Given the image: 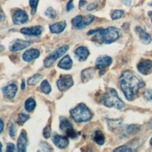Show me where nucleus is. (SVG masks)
I'll list each match as a JSON object with an SVG mask.
<instances>
[{
  "instance_id": "nucleus-1",
  "label": "nucleus",
  "mask_w": 152,
  "mask_h": 152,
  "mask_svg": "<svg viewBox=\"0 0 152 152\" xmlns=\"http://www.w3.org/2000/svg\"><path fill=\"white\" fill-rule=\"evenodd\" d=\"M119 83L125 97L129 101L134 99L138 91L145 85L141 78L130 70L122 72L119 77Z\"/></svg>"
},
{
  "instance_id": "nucleus-2",
  "label": "nucleus",
  "mask_w": 152,
  "mask_h": 152,
  "mask_svg": "<svg viewBox=\"0 0 152 152\" xmlns=\"http://www.w3.org/2000/svg\"><path fill=\"white\" fill-rule=\"evenodd\" d=\"M119 37V30L115 27L106 28H99L93 37V40L99 43L109 44L116 41Z\"/></svg>"
},
{
  "instance_id": "nucleus-3",
  "label": "nucleus",
  "mask_w": 152,
  "mask_h": 152,
  "mask_svg": "<svg viewBox=\"0 0 152 152\" xmlns=\"http://www.w3.org/2000/svg\"><path fill=\"white\" fill-rule=\"evenodd\" d=\"M100 102L107 107H114L118 109H121L125 106V103L119 97L116 91L113 88H109L102 95Z\"/></svg>"
},
{
  "instance_id": "nucleus-4",
  "label": "nucleus",
  "mask_w": 152,
  "mask_h": 152,
  "mask_svg": "<svg viewBox=\"0 0 152 152\" xmlns=\"http://www.w3.org/2000/svg\"><path fill=\"white\" fill-rule=\"evenodd\" d=\"M72 118L77 122H85L90 121L92 114L89 109L83 103L78 104L69 111Z\"/></svg>"
},
{
  "instance_id": "nucleus-5",
  "label": "nucleus",
  "mask_w": 152,
  "mask_h": 152,
  "mask_svg": "<svg viewBox=\"0 0 152 152\" xmlns=\"http://www.w3.org/2000/svg\"><path fill=\"white\" fill-rule=\"evenodd\" d=\"M94 16L92 14H87L85 16L78 15L71 20L72 25L77 29H83L90 25L94 20Z\"/></svg>"
},
{
  "instance_id": "nucleus-6",
  "label": "nucleus",
  "mask_w": 152,
  "mask_h": 152,
  "mask_svg": "<svg viewBox=\"0 0 152 152\" xmlns=\"http://www.w3.org/2000/svg\"><path fill=\"white\" fill-rule=\"evenodd\" d=\"M68 49L69 46L68 45H64L56 49L54 52H53L45 59L43 62L45 66L49 68L52 66V64L56 61V60L62 56L68 50Z\"/></svg>"
},
{
  "instance_id": "nucleus-7",
  "label": "nucleus",
  "mask_w": 152,
  "mask_h": 152,
  "mask_svg": "<svg viewBox=\"0 0 152 152\" xmlns=\"http://www.w3.org/2000/svg\"><path fill=\"white\" fill-rule=\"evenodd\" d=\"M56 84L59 91H65L74 85V81L71 75H61Z\"/></svg>"
},
{
  "instance_id": "nucleus-8",
  "label": "nucleus",
  "mask_w": 152,
  "mask_h": 152,
  "mask_svg": "<svg viewBox=\"0 0 152 152\" xmlns=\"http://www.w3.org/2000/svg\"><path fill=\"white\" fill-rule=\"evenodd\" d=\"M59 128L62 131L65 132L66 135L71 138L77 137L78 134L74 129V127L71 122L66 118L61 119L59 124Z\"/></svg>"
},
{
  "instance_id": "nucleus-9",
  "label": "nucleus",
  "mask_w": 152,
  "mask_h": 152,
  "mask_svg": "<svg viewBox=\"0 0 152 152\" xmlns=\"http://www.w3.org/2000/svg\"><path fill=\"white\" fill-rule=\"evenodd\" d=\"M12 20L14 24H23L28 21V16L24 10L17 9L12 15Z\"/></svg>"
},
{
  "instance_id": "nucleus-10",
  "label": "nucleus",
  "mask_w": 152,
  "mask_h": 152,
  "mask_svg": "<svg viewBox=\"0 0 152 152\" xmlns=\"http://www.w3.org/2000/svg\"><path fill=\"white\" fill-rule=\"evenodd\" d=\"M31 45V43L27 40H24L20 39L14 40L10 45V50L11 52H15L23 50Z\"/></svg>"
},
{
  "instance_id": "nucleus-11",
  "label": "nucleus",
  "mask_w": 152,
  "mask_h": 152,
  "mask_svg": "<svg viewBox=\"0 0 152 152\" xmlns=\"http://www.w3.org/2000/svg\"><path fill=\"white\" fill-rule=\"evenodd\" d=\"M112 62L111 57L107 55H102L99 56L96 61L95 66L98 69H103L109 66Z\"/></svg>"
},
{
  "instance_id": "nucleus-12",
  "label": "nucleus",
  "mask_w": 152,
  "mask_h": 152,
  "mask_svg": "<svg viewBox=\"0 0 152 152\" xmlns=\"http://www.w3.org/2000/svg\"><path fill=\"white\" fill-rule=\"evenodd\" d=\"M137 69L144 75L148 74L152 69V61L147 59H142L137 65Z\"/></svg>"
},
{
  "instance_id": "nucleus-13",
  "label": "nucleus",
  "mask_w": 152,
  "mask_h": 152,
  "mask_svg": "<svg viewBox=\"0 0 152 152\" xmlns=\"http://www.w3.org/2000/svg\"><path fill=\"white\" fill-rule=\"evenodd\" d=\"M44 28L41 26H33L31 27H23L20 29V32L28 36H39L43 32Z\"/></svg>"
},
{
  "instance_id": "nucleus-14",
  "label": "nucleus",
  "mask_w": 152,
  "mask_h": 152,
  "mask_svg": "<svg viewBox=\"0 0 152 152\" xmlns=\"http://www.w3.org/2000/svg\"><path fill=\"white\" fill-rule=\"evenodd\" d=\"M40 55V52L37 49H30L27 50L22 55V58L25 62H30L37 58Z\"/></svg>"
},
{
  "instance_id": "nucleus-15",
  "label": "nucleus",
  "mask_w": 152,
  "mask_h": 152,
  "mask_svg": "<svg viewBox=\"0 0 152 152\" xmlns=\"http://www.w3.org/2000/svg\"><path fill=\"white\" fill-rule=\"evenodd\" d=\"M27 134L26 132L23 130L17 140V148H18V151L19 152H24L26 151V147L27 145Z\"/></svg>"
},
{
  "instance_id": "nucleus-16",
  "label": "nucleus",
  "mask_w": 152,
  "mask_h": 152,
  "mask_svg": "<svg viewBox=\"0 0 152 152\" xmlns=\"http://www.w3.org/2000/svg\"><path fill=\"white\" fill-rule=\"evenodd\" d=\"M135 30L138 36L139 37L140 39L142 42V43L145 45H147L151 43L152 40L151 36L141 27H140V26H136L135 28Z\"/></svg>"
},
{
  "instance_id": "nucleus-17",
  "label": "nucleus",
  "mask_w": 152,
  "mask_h": 152,
  "mask_svg": "<svg viewBox=\"0 0 152 152\" xmlns=\"http://www.w3.org/2000/svg\"><path fill=\"white\" fill-rule=\"evenodd\" d=\"M52 141L57 147L60 148H64L69 144L68 138L59 135H54L52 138Z\"/></svg>"
},
{
  "instance_id": "nucleus-18",
  "label": "nucleus",
  "mask_w": 152,
  "mask_h": 152,
  "mask_svg": "<svg viewBox=\"0 0 152 152\" xmlns=\"http://www.w3.org/2000/svg\"><path fill=\"white\" fill-rule=\"evenodd\" d=\"M4 96L8 99H12L15 97L17 91V87L15 84H10L2 88Z\"/></svg>"
},
{
  "instance_id": "nucleus-19",
  "label": "nucleus",
  "mask_w": 152,
  "mask_h": 152,
  "mask_svg": "<svg viewBox=\"0 0 152 152\" xmlns=\"http://www.w3.org/2000/svg\"><path fill=\"white\" fill-rule=\"evenodd\" d=\"M74 53L78 60L81 62L87 59L90 52L87 48L85 46H79L75 50Z\"/></svg>"
},
{
  "instance_id": "nucleus-20",
  "label": "nucleus",
  "mask_w": 152,
  "mask_h": 152,
  "mask_svg": "<svg viewBox=\"0 0 152 152\" xmlns=\"http://www.w3.org/2000/svg\"><path fill=\"white\" fill-rule=\"evenodd\" d=\"M66 21L65 20H63L60 22H58L50 25L49 30L52 33L59 34L64 30V29L66 27Z\"/></svg>"
},
{
  "instance_id": "nucleus-21",
  "label": "nucleus",
  "mask_w": 152,
  "mask_h": 152,
  "mask_svg": "<svg viewBox=\"0 0 152 152\" xmlns=\"http://www.w3.org/2000/svg\"><path fill=\"white\" fill-rule=\"evenodd\" d=\"M72 66V61L69 55L63 57L58 62V66L64 69H69Z\"/></svg>"
},
{
  "instance_id": "nucleus-22",
  "label": "nucleus",
  "mask_w": 152,
  "mask_h": 152,
  "mask_svg": "<svg viewBox=\"0 0 152 152\" xmlns=\"http://www.w3.org/2000/svg\"><path fill=\"white\" fill-rule=\"evenodd\" d=\"M95 74V69L93 68H86L81 72V80L83 83L88 81L92 79Z\"/></svg>"
},
{
  "instance_id": "nucleus-23",
  "label": "nucleus",
  "mask_w": 152,
  "mask_h": 152,
  "mask_svg": "<svg viewBox=\"0 0 152 152\" xmlns=\"http://www.w3.org/2000/svg\"><path fill=\"white\" fill-rule=\"evenodd\" d=\"M93 139L95 142L99 145H103L104 142V135L100 130H96L93 136Z\"/></svg>"
},
{
  "instance_id": "nucleus-24",
  "label": "nucleus",
  "mask_w": 152,
  "mask_h": 152,
  "mask_svg": "<svg viewBox=\"0 0 152 152\" xmlns=\"http://www.w3.org/2000/svg\"><path fill=\"white\" fill-rule=\"evenodd\" d=\"M36 105V103L35 100L33 98L30 97L26 100L24 103V107L28 112H31L34 109Z\"/></svg>"
},
{
  "instance_id": "nucleus-25",
  "label": "nucleus",
  "mask_w": 152,
  "mask_h": 152,
  "mask_svg": "<svg viewBox=\"0 0 152 152\" xmlns=\"http://www.w3.org/2000/svg\"><path fill=\"white\" fill-rule=\"evenodd\" d=\"M42 78H43V76L42 75L39 74H36L33 76L30 77L27 80V84L30 86H36L39 83V81L42 80Z\"/></svg>"
},
{
  "instance_id": "nucleus-26",
  "label": "nucleus",
  "mask_w": 152,
  "mask_h": 152,
  "mask_svg": "<svg viewBox=\"0 0 152 152\" xmlns=\"http://www.w3.org/2000/svg\"><path fill=\"white\" fill-rule=\"evenodd\" d=\"M40 88L45 94H48L51 91V86L46 80L42 81L40 84Z\"/></svg>"
},
{
  "instance_id": "nucleus-27",
  "label": "nucleus",
  "mask_w": 152,
  "mask_h": 152,
  "mask_svg": "<svg viewBox=\"0 0 152 152\" xmlns=\"http://www.w3.org/2000/svg\"><path fill=\"white\" fill-rule=\"evenodd\" d=\"M28 119H29L28 115H27L24 113H20L18 115V119H17V122L19 125H23Z\"/></svg>"
},
{
  "instance_id": "nucleus-28",
  "label": "nucleus",
  "mask_w": 152,
  "mask_h": 152,
  "mask_svg": "<svg viewBox=\"0 0 152 152\" xmlns=\"http://www.w3.org/2000/svg\"><path fill=\"white\" fill-rule=\"evenodd\" d=\"M39 2V0H29V4L31 8V14L32 15H34L36 14Z\"/></svg>"
},
{
  "instance_id": "nucleus-29",
  "label": "nucleus",
  "mask_w": 152,
  "mask_h": 152,
  "mask_svg": "<svg viewBox=\"0 0 152 152\" xmlns=\"http://www.w3.org/2000/svg\"><path fill=\"white\" fill-rule=\"evenodd\" d=\"M45 14L50 19H53L56 16V11L52 7H49L48 8H47L45 12Z\"/></svg>"
},
{
  "instance_id": "nucleus-30",
  "label": "nucleus",
  "mask_w": 152,
  "mask_h": 152,
  "mask_svg": "<svg viewBox=\"0 0 152 152\" xmlns=\"http://www.w3.org/2000/svg\"><path fill=\"white\" fill-rule=\"evenodd\" d=\"M124 11L122 10H115L113 11L111 18L112 20H117L120 18L124 14Z\"/></svg>"
},
{
  "instance_id": "nucleus-31",
  "label": "nucleus",
  "mask_w": 152,
  "mask_h": 152,
  "mask_svg": "<svg viewBox=\"0 0 152 152\" xmlns=\"http://www.w3.org/2000/svg\"><path fill=\"white\" fill-rule=\"evenodd\" d=\"M144 98L147 100H151L152 99V90L150 88L145 90L143 94Z\"/></svg>"
},
{
  "instance_id": "nucleus-32",
  "label": "nucleus",
  "mask_w": 152,
  "mask_h": 152,
  "mask_svg": "<svg viewBox=\"0 0 152 152\" xmlns=\"http://www.w3.org/2000/svg\"><path fill=\"white\" fill-rule=\"evenodd\" d=\"M50 134H51L50 128L49 127V125H47L46 127H45L43 129V137L46 138H48L50 136Z\"/></svg>"
},
{
  "instance_id": "nucleus-33",
  "label": "nucleus",
  "mask_w": 152,
  "mask_h": 152,
  "mask_svg": "<svg viewBox=\"0 0 152 152\" xmlns=\"http://www.w3.org/2000/svg\"><path fill=\"white\" fill-rule=\"evenodd\" d=\"M114 151H132V149H131L130 148H129L125 145H124V146L118 147L117 148L115 149Z\"/></svg>"
},
{
  "instance_id": "nucleus-34",
  "label": "nucleus",
  "mask_w": 152,
  "mask_h": 152,
  "mask_svg": "<svg viewBox=\"0 0 152 152\" xmlns=\"http://www.w3.org/2000/svg\"><path fill=\"white\" fill-rule=\"evenodd\" d=\"M15 149V145L14 144L11 143V142H8L7 144V146H6V151L8 152H11L13 151Z\"/></svg>"
},
{
  "instance_id": "nucleus-35",
  "label": "nucleus",
  "mask_w": 152,
  "mask_h": 152,
  "mask_svg": "<svg viewBox=\"0 0 152 152\" xmlns=\"http://www.w3.org/2000/svg\"><path fill=\"white\" fill-rule=\"evenodd\" d=\"M9 134L11 137H13L15 135V129L14 125H11L9 128Z\"/></svg>"
},
{
  "instance_id": "nucleus-36",
  "label": "nucleus",
  "mask_w": 152,
  "mask_h": 152,
  "mask_svg": "<svg viewBox=\"0 0 152 152\" xmlns=\"http://www.w3.org/2000/svg\"><path fill=\"white\" fill-rule=\"evenodd\" d=\"M74 8V5L73 4V0H69L68 2L67 3L66 7V11H69Z\"/></svg>"
},
{
  "instance_id": "nucleus-37",
  "label": "nucleus",
  "mask_w": 152,
  "mask_h": 152,
  "mask_svg": "<svg viewBox=\"0 0 152 152\" xmlns=\"http://www.w3.org/2000/svg\"><path fill=\"white\" fill-rule=\"evenodd\" d=\"M97 7V4L95 2L91 3L90 4H89L87 7V11H92L93 10H94Z\"/></svg>"
},
{
  "instance_id": "nucleus-38",
  "label": "nucleus",
  "mask_w": 152,
  "mask_h": 152,
  "mask_svg": "<svg viewBox=\"0 0 152 152\" xmlns=\"http://www.w3.org/2000/svg\"><path fill=\"white\" fill-rule=\"evenodd\" d=\"M5 18V15L4 12L0 9V21H4Z\"/></svg>"
},
{
  "instance_id": "nucleus-39",
  "label": "nucleus",
  "mask_w": 152,
  "mask_h": 152,
  "mask_svg": "<svg viewBox=\"0 0 152 152\" xmlns=\"http://www.w3.org/2000/svg\"><path fill=\"white\" fill-rule=\"evenodd\" d=\"M86 4H87V1L86 0H80L78 6L80 8H81V7L84 6Z\"/></svg>"
},
{
  "instance_id": "nucleus-40",
  "label": "nucleus",
  "mask_w": 152,
  "mask_h": 152,
  "mask_svg": "<svg viewBox=\"0 0 152 152\" xmlns=\"http://www.w3.org/2000/svg\"><path fill=\"white\" fill-rule=\"evenodd\" d=\"M121 1L127 7H129L131 4V0H121Z\"/></svg>"
},
{
  "instance_id": "nucleus-41",
  "label": "nucleus",
  "mask_w": 152,
  "mask_h": 152,
  "mask_svg": "<svg viewBox=\"0 0 152 152\" xmlns=\"http://www.w3.org/2000/svg\"><path fill=\"white\" fill-rule=\"evenodd\" d=\"M4 129V122L2 119H0V134L2 132Z\"/></svg>"
},
{
  "instance_id": "nucleus-42",
  "label": "nucleus",
  "mask_w": 152,
  "mask_h": 152,
  "mask_svg": "<svg viewBox=\"0 0 152 152\" xmlns=\"http://www.w3.org/2000/svg\"><path fill=\"white\" fill-rule=\"evenodd\" d=\"M25 81L24 80H22L21 84V90H24L25 88Z\"/></svg>"
},
{
  "instance_id": "nucleus-43",
  "label": "nucleus",
  "mask_w": 152,
  "mask_h": 152,
  "mask_svg": "<svg viewBox=\"0 0 152 152\" xmlns=\"http://www.w3.org/2000/svg\"><path fill=\"white\" fill-rule=\"evenodd\" d=\"M148 15L149 17L150 18V19H151V23H152V11H149V12H148Z\"/></svg>"
},
{
  "instance_id": "nucleus-44",
  "label": "nucleus",
  "mask_w": 152,
  "mask_h": 152,
  "mask_svg": "<svg viewBox=\"0 0 152 152\" xmlns=\"http://www.w3.org/2000/svg\"><path fill=\"white\" fill-rule=\"evenodd\" d=\"M2 145L1 142H0V151H1V150H2Z\"/></svg>"
},
{
  "instance_id": "nucleus-45",
  "label": "nucleus",
  "mask_w": 152,
  "mask_h": 152,
  "mask_svg": "<svg viewBox=\"0 0 152 152\" xmlns=\"http://www.w3.org/2000/svg\"><path fill=\"white\" fill-rule=\"evenodd\" d=\"M150 142H151V144L152 145V138H151V140H150Z\"/></svg>"
},
{
  "instance_id": "nucleus-46",
  "label": "nucleus",
  "mask_w": 152,
  "mask_h": 152,
  "mask_svg": "<svg viewBox=\"0 0 152 152\" xmlns=\"http://www.w3.org/2000/svg\"><path fill=\"white\" fill-rule=\"evenodd\" d=\"M150 5H151V6H152V2H151V3H150Z\"/></svg>"
},
{
  "instance_id": "nucleus-47",
  "label": "nucleus",
  "mask_w": 152,
  "mask_h": 152,
  "mask_svg": "<svg viewBox=\"0 0 152 152\" xmlns=\"http://www.w3.org/2000/svg\"><path fill=\"white\" fill-rule=\"evenodd\" d=\"M150 127H151H151H152V124H151V126H150Z\"/></svg>"
}]
</instances>
